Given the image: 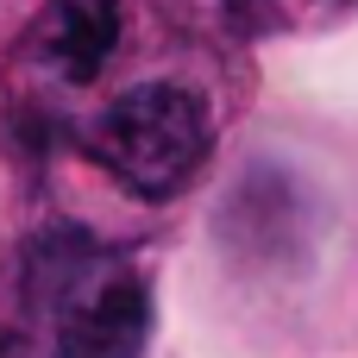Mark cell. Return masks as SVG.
<instances>
[{
	"label": "cell",
	"mask_w": 358,
	"mask_h": 358,
	"mask_svg": "<svg viewBox=\"0 0 358 358\" xmlns=\"http://www.w3.org/2000/svg\"><path fill=\"white\" fill-rule=\"evenodd\" d=\"M120 44V0H50L38 50L63 82H94Z\"/></svg>",
	"instance_id": "obj_3"
},
{
	"label": "cell",
	"mask_w": 358,
	"mask_h": 358,
	"mask_svg": "<svg viewBox=\"0 0 358 358\" xmlns=\"http://www.w3.org/2000/svg\"><path fill=\"white\" fill-rule=\"evenodd\" d=\"M0 358H25V340L19 334H0Z\"/></svg>",
	"instance_id": "obj_5"
},
{
	"label": "cell",
	"mask_w": 358,
	"mask_h": 358,
	"mask_svg": "<svg viewBox=\"0 0 358 358\" xmlns=\"http://www.w3.org/2000/svg\"><path fill=\"white\" fill-rule=\"evenodd\" d=\"M94 151L132 195L164 201L208 157V107L182 82H138L94 120Z\"/></svg>",
	"instance_id": "obj_2"
},
{
	"label": "cell",
	"mask_w": 358,
	"mask_h": 358,
	"mask_svg": "<svg viewBox=\"0 0 358 358\" xmlns=\"http://www.w3.org/2000/svg\"><path fill=\"white\" fill-rule=\"evenodd\" d=\"M346 6L352 0H227V13L245 31H296V25H321Z\"/></svg>",
	"instance_id": "obj_4"
},
{
	"label": "cell",
	"mask_w": 358,
	"mask_h": 358,
	"mask_svg": "<svg viewBox=\"0 0 358 358\" xmlns=\"http://www.w3.org/2000/svg\"><path fill=\"white\" fill-rule=\"evenodd\" d=\"M31 296L57 327L50 358H138L145 352V327H151L145 283L120 258L88 245L82 233H57L31 252Z\"/></svg>",
	"instance_id": "obj_1"
}]
</instances>
